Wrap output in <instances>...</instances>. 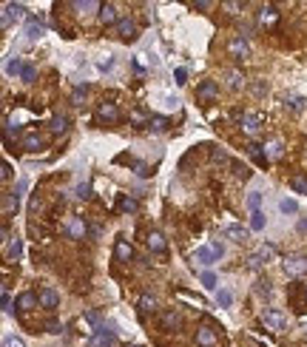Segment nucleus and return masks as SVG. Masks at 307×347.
<instances>
[{
  "label": "nucleus",
  "instance_id": "f257e3e1",
  "mask_svg": "<svg viewBox=\"0 0 307 347\" xmlns=\"http://www.w3.org/2000/svg\"><path fill=\"white\" fill-rule=\"evenodd\" d=\"M262 128H264V114L262 111H245L242 114V131L245 134L253 137V134H259Z\"/></svg>",
  "mask_w": 307,
  "mask_h": 347
},
{
  "label": "nucleus",
  "instance_id": "f03ea898",
  "mask_svg": "<svg viewBox=\"0 0 307 347\" xmlns=\"http://www.w3.org/2000/svg\"><path fill=\"white\" fill-rule=\"evenodd\" d=\"M262 322H264V327H267V330L279 333V330H284L287 319H284V313H282V310H276V307H267V310L262 313Z\"/></svg>",
  "mask_w": 307,
  "mask_h": 347
},
{
  "label": "nucleus",
  "instance_id": "7ed1b4c3",
  "mask_svg": "<svg viewBox=\"0 0 307 347\" xmlns=\"http://www.w3.org/2000/svg\"><path fill=\"white\" fill-rule=\"evenodd\" d=\"M114 345H117V336L108 327L94 330V336H91V342H88V347H114Z\"/></svg>",
  "mask_w": 307,
  "mask_h": 347
},
{
  "label": "nucleus",
  "instance_id": "20e7f679",
  "mask_svg": "<svg viewBox=\"0 0 307 347\" xmlns=\"http://www.w3.org/2000/svg\"><path fill=\"white\" fill-rule=\"evenodd\" d=\"M227 51H230V57L233 60H245L250 57V46L245 37H230V43H227Z\"/></svg>",
  "mask_w": 307,
  "mask_h": 347
},
{
  "label": "nucleus",
  "instance_id": "39448f33",
  "mask_svg": "<svg viewBox=\"0 0 307 347\" xmlns=\"http://www.w3.org/2000/svg\"><path fill=\"white\" fill-rule=\"evenodd\" d=\"M23 12H26V9H23L20 3H6V6H3V17H0V26L9 29L11 20H20L23 17Z\"/></svg>",
  "mask_w": 307,
  "mask_h": 347
},
{
  "label": "nucleus",
  "instance_id": "423d86ee",
  "mask_svg": "<svg viewBox=\"0 0 307 347\" xmlns=\"http://www.w3.org/2000/svg\"><path fill=\"white\" fill-rule=\"evenodd\" d=\"M37 302H40V307H45V310H54L57 304H60V296L51 288H40L37 290Z\"/></svg>",
  "mask_w": 307,
  "mask_h": 347
},
{
  "label": "nucleus",
  "instance_id": "0eeeda50",
  "mask_svg": "<svg viewBox=\"0 0 307 347\" xmlns=\"http://www.w3.org/2000/svg\"><path fill=\"white\" fill-rule=\"evenodd\" d=\"M20 148L23 151H40V148H43V137L32 128V131H26V134L20 137Z\"/></svg>",
  "mask_w": 307,
  "mask_h": 347
},
{
  "label": "nucleus",
  "instance_id": "6e6552de",
  "mask_svg": "<svg viewBox=\"0 0 307 347\" xmlns=\"http://www.w3.org/2000/svg\"><path fill=\"white\" fill-rule=\"evenodd\" d=\"M114 256H117V262H131V259H134V248H131V242L120 236L117 245H114Z\"/></svg>",
  "mask_w": 307,
  "mask_h": 347
},
{
  "label": "nucleus",
  "instance_id": "1a4fd4ad",
  "mask_svg": "<svg viewBox=\"0 0 307 347\" xmlns=\"http://www.w3.org/2000/svg\"><path fill=\"white\" fill-rule=\"evenodd\" d=\"M284 270L290 276H302V273H307V259L305 256H290V259H284Z\"/></svg>",
  "mask_w": 307,
  "mask_h": 347
},
{
  "label": "nucleus",
  "instance_id": "9d476101",
  "mask_svg": "<svg viewBox=\"0 0 307 347\" xmlns=\"http://www.w3.org/2000/svg\"><path fill=\"white\" fill-rule=\"evenodd\" d=\"M117 35L123 37V40H134L136 37V23L131 17H120V23H117Z\"/></svg>",
  "mask_w": 307,
  "mask_h": 347
},
{
  "label": "nucleus",
  "instance_id": "9b49d317",
  "mask_svg": "<svg viewBox=\"0 0 307 347\" xmlns=\"http://www.w3.org/2000/svg\"><path fill=\"white\" fill-rule=\"evenodd\" d=\"M216 94H219V86H216L214 80H205L199 88H196V97L199 100H205V103H211V100H216Z\"/></svg>",
  "mask_w": 307,
  "mask_h": 347
},
{
  "label": "nucleus",
  "instance_id": "f8f14e48",
  "mask_svg": "<svg viewBox=\"0 0 307 347\" xmlns=\"http://www.w3.org/2000/svg\"><path fill=\"white\" fill-rule=\"evenodd\" d=\"M100 23L102 26H117V23H120V17H117V6H114V3H102Z\"/></svg>",
  "mask_w": 307,
  "mask_h": 347
},
{
  "label": "nucleus",
  "instance_id": "ddd939ff",
  "mask_svg": "<svg viewBox=\"0 0 307 347\" xmlns=\"http://www.w3.org/2000/svg\"><path fill=\"white\" fill-rule=\"evenodd\" d=\"M196 345L199 347H216V333L211 327H196Z\"/></svg>",
  "mask_w": 307,
  "mask_h": 347
},
{
  "label": "nucleus",
  "instance_id": "4468645a",
  "mask_svg": "<svg viewBox=\"0 0 307 347\" xmlns=\"http://www.w3.org/2000/svg\"><path fill=\"white\" fill-rule=\"evenodd\" d=\"M279 23V12L273 9V6H264L259 12V26H264V29H273V26Z\"/></svg>",
  "mask_w": 307,
  "mask_h": 347
},
{
  "label": "nucleus",
  "instance_id": "2eb2a0df",
  "mask_svg": "<svg viewBox=\"0 0 307 347\" xmlns=\"http://www.w3.org/2000/svg\"><path fill=\"white\" fill-rule=\"evenodd\" d=\"M97 117H100V120H108V123H117V120H120V108L114 103H100Z\"/></svg>",
  "mask_w": 307,
  "mask_h": 347
},
{
  "label": "nucleus",
  "instance_id": "dca6fc26",
  "mask_svg": "<svg viewBox=\"0 0 307 347\" xmlns=\"http://www.w3.org/2000/svg\"><path fill=\"white\" fill-rule=\"evenodd\" d=\"M225 239H230V242H245L248 239V228H242V225H225Z\"/></svg>",
  "mask_w": 307,
  "mask_h": 347
},
{
  "label": "nucleus",
  "instance_id": "f3484780",
  "mask_svg": "<svg viewBox=\"0 0 307 347\" xmlns=\"http://www.w3.org/2000/svg\"><path fill=\"white\" fill-rule=\"evenodd\" d=\"M273 254H276V251H273L270 245H262L259 251H256V254L250 256V265H253V267H259L262 262H270V259H273Z\"/></svg>",
  "mask_w": 307,
  "mask_h": 347
},
{
  "label": "nucleus",
  "instance_id": "a211bd4d",
  "mask_svg": "<svg viewBox=\"0 0 307 347\" xmlns=\"http://www.w3.org/2000/svg\"><path fill=\"white\" fill-rule=\"evenodd\" d=\"M37 304H40V302H37V293H29V290H26V293H20V296H17V310H34V307H37Z\"/></svg>",
  "mask_w": 307,
  "mask_h": 347
},
{
  "label": "nucleus",
  "instance_id": "6ab92c4d",
  "mask_svg": "<svg viewBox=\"0 0 307 347\" xmlns=\"http://www.w3.org/2000/svg\"><path fill=\"white\" fill-rule=\"evenodd\" d=\"M145 242H148V248H151V251H157V254H162V251H165V236H162L159 231H148Z\"/></svg>",
  "mask_w": 307,
  "mask_h": 347
},
{
  "label": "nucleus",
  "instance_id": "aec40b11",
  "mask_svg": "<svg viewBox=\"0 0 307 347\" xmlns=\"http://www.w3.org/2000/svg\"><path fill=\"white\" fill-rule=\"evenodd\" d=\"M196 262H202V265H214L216 259H219V256L214 254V248H196Z\"/></svg>",
  "mask_w": 307,
  "mask_h": 347
},
{
  "label": "nucleus",
  "instance_id": "412c9836",
  "mask_svg": "<svg viewBox=\"0 0 307 347\" xmlns=\"http://www.w3.org/2000/svg\"><path fill=\"white\" fill-rule=\"evenodd\" d=\"M68 233H71L74 239H83V236L88 233V228H86V222H83V219H77V217H74V219L68 222Z\"/></svg>",
  "mask_w": 307,
  "mask_h": 347
},
{
  "label": "nucleus",
  "instance_id": "4be33fe9",
  "mask_svg": "<svg viewBox=\"0 0 307 347\" xmlns=\"http://www.w3.org/2000/svg\"><path fill=\"white\" fill-rule=\"evenodd\" d=\"M264 157H267V160H279V157H282V142H279V139H267V142H264Z\"/></svg>",
  "mask_w": 307,
  "mask_h": 347
},
{
  "label": "nucleus",
  "instance_id": "5701e85b",
  "mask_svg": "<svg viewBox=\"0 0 307 347\" xmlns=\"http://www.w3.org/2000/svg\"><path fill=\"white\" fill-rule=\"evenodd\" d=\"M162 324L168 327V330H174V327H179L182 324V316L176 310H168V313H162Z\"/></svg>",
  "mask_w": 307,
  "mask_h": 347
},
{
  "label": "nucleus",
  "instance_id": "b1692460",
  "mask_svg": "<svg viewBox=\"0 0 307 347\" xmlns=\"http://www.w3.org/2000/svg\"><path fill=\"white\" fill-rule=\"evenodd\" d=\"M227 77V86H230V88H233V91H236V88H242V86H245V77H242V71H236V69H230L225 74Z\"/></svg>",
  "mask_w": 307,
  "mask_h": 347
},
{
  "label": "nucleus",
  "instance_id": "393cba45",
  "mask_svg": "<svg viewBox=\"0 0 307 347\" xmlns=\"http://www.w3.org/2000/svg\"><path fill=\"white\" fill-rule=\"evenodd\" d=\"M66 117L63 114H54L51 117V123H48V131H51V134H63V131H66Z\"/></svg>",
  "mask_w": 307,
  "mask_h": 347
},
{
  "label": "nucleus",
  "instance_id": "a878e982",
  "mask_svg": "<svg viewBox=\"0 0 307 347\" xmlns=\"http://www.w3.org/2000/svg\"><path fill=\"white\" fill-rule=\"evenodd\" d=\"M43 23H37V20H29V26H26V37L29 40H37V37H43Z\"/></svg>",
  "mask_w": 307,
  "mask_h": 347
},
{
  "label": "nucleus",
  "instance_id": "bb28decb",
  "mask_svg": "<svg viewBox=\"0 0 307 347\" xmlns=\"http://www.w3.org/2000/svg\"><path fill=\"white\" fill-rule=\"evenodd\" d=\"M139 310H142V313H154V310H157V299H154V296H148V293H142V296H139Z\"/></svg>",
  "mask_w": 307,
  "mask_h": 347
},
{
  "label": "nucleus",
  "instance_id": "cd10ccee",
  "mask_svg": "<svg viewBox=\"0 0 307 347\" xmlns=\"http://www.w3.org/2000/svg\"><path fill=\"white\" fill-rule=\"evenodd\" d=\"M176 296L185 302H191V304H196V307H205V299L202 296H193V293H188V290H176Z\"/></svg>",
  "mask_w": 307,
  "mask_h": 347
},
{
  "label": "nucleus",
  "instance_id": "c85d7f7f",
  "mask_svg": "<svg viewBox=\"0 0 307 347\" xmlns=\"http://www.w3.org/2000/svg\"><path fill=\"white\" fill-rule=\"evenodd\" d=\"M264 228V214L262 211H253L250 214V231H262Z\"/></svg>",
  "mask_w": 307,
  "mask_h": 347
},
{
  "label": "nucleus",
  "instance_id": "c756f323",
  "mask_svg": "<svg viewBox=\"0 0 307 347\" xmlns=\"http://www.w3.org/2000/svg\"><path fill=\"white\" fill-rule=\"evenodd\" d=\"M20 251H23L20 239H17V236H14V239H9V251H6V256H9V259H17V256H20Z\"/></svg>",
  "mask_w": 307,
  "mask_h": 347
},
{
  "label": "nucleus",
  "instance_id": "7c9ffc66",
  "mask_svg": "<svg viewBox=\"0 0 307 347\" xmlns=\"http://www.w3.org/2000/svg\"><path fill=\"white\" fill-rule=\"evenodd\" d=\"M248 151H250V157L259 162V165H264L267 162V157H264V151H262V145H248Z\"/></svg>",
  "mask_w": 307,
  "mask_h": 347
},
{
  "label": "nucleus",
  "instance_id": "2f4dec72",
  "mask_svg": "<svg viewBox=\"0 0 307 347\" xmlns=\"http://www.w3.org/2000/svg\"><path fill=\"white\" fill-rule=\"evenodd\" d=\"M23 66H26V63H20V60L14 57V60H9L6 71H9V74H14V77H20V74H23Z\"/></svg>",
  "mask_w": 307,
  "mask_h": 347
},
{
  "label": "nucleus",
  "instance_id": "473e14b6",
  "mask_svg": "<svg viewBox=\"0 0 307 347\" xmlns=\"http://www.w3.org/2000/svg\"><path fill=\"white\" fill-rule=\"evenodd\" d=\"M17 205H20V197H9V194H6V199H3V211L11 214V211H17Z\"/></svg>",
  "mask_w": 307,
  "mask_h": 347
},
{
  "label": "nucleus",
  "instance_id": "72a5a7b5",
  "mask_svg": "<svg viewBox=\"0 0 307 347\" xmlns=\"http://www.w3.org/2000/svg\"><path fill=\"white\" fill-rule=\"evenodd\" d=\"M290 188L299 191V194H307V179L305 176H293V179H290Z\"/></svg>",
  "mask_w": 307,
  "mask_h": 347
},
{
  "label": "nucleus",
  "instance_id": "f704fd0d",
  "mask_svg": "<svg viewBox=\"0 0 307 347\" xmlns=\"http://www.w3.org/2000/svg\"><path fill=\"white\" fill-rule=\"evenodd\" d=\"M230 302H233V296H230L227 290H219V293H216V304H219V307H230Z\"/></svg>",
  "mask_w": 307,
  "mask_h": 347
},
{
  "label": "nucleus",
  "instance_id": "c9c22d12",
  "mask_svg": "<svg viewBox=\"0 0 307 347\" xmlns=\"http://www.w3.org/2000/svg\"><path fill=\"white\" fill-rule=\"evenodd\" d=\"M279 208H282L284 214H296V211H299V202H296V199H282Z\"/></svg>",
  "mask_w": 307,
  "mask_h": 347
},
{
  "label": "nucleus",
  "instance_id": "e433bc0d",
  "mask_svg": "<svg viewBox=\"0 0 307 347\" xmlns=\"http://www.w3.org/2000/svg\"><path fill=\"white\" fill-rule=\"evenodd\" d=\"M34 77H37V71H34V66H29V63H26V66H23L20 80H23V83H34Z\"/></svg>",
  "mask_w": 307,
  "mask_h": 347
},
{
  "label": "nucleus",
  "instance_id": "4c0bfd02",
  "mask_svg": "<svg viewBox=\"0 0 307 347\" xmlns=\"http://www.w3.org/2000/svg\"><path fill=\"white\" fill-rule=\"evenodd\" d=\"M148 128H154V131H165L168 128V120L165 117H151V126Z\"/></svg>",
  "mask_w": 307,
  "mask_h": 347
},
{
  "label": "nucleus",
  "instance_id": "58836bf2",
  "mask_svg": "<svg viewBox=\"0 0 307 347\" xmlns=\"http://www.w3.org/2000/svg\"><path fill=\"white\" fill-rule=\"evenodd\" d=\"M3 347H26V342H23L20 336H6V342H3Z\"/></svg>",
  "mask_w": 307,
  "mask_h": 347
},
{
  "label": "nucleus",
  "instance_id": "ea45409f",
  "mask_svg": "<svg viewBox=\"0 0 307 347\" xmlns=\"http://www.w3.org/2000/svg\"><path fill=\"white\" fill-rule=\"evenodd\" d=\"M202 285H205V288H211V290L216 288V276L211 273V270H205V273H202Z\"/></svg>",
  "mask_w": 307,
  "mask_h": 347
},
{
  "label": "nucleus",
  "instance_id": "a19ab883",
  "mask_svg": "<svg viewBox=\"0 0 307 347\" xmlns=\"http://www.w3.org/2000/svg\"><path fill=\"white\" fill-rule=\"evenodd\" d=\"M134 208H136V202L131 197H123V199H120V211H134Z\"/></svg>",
  "mask_w": 307,
  "mask_h": 347
},
{
  "label": "nucleus",
  "instance_id": "79ce46f5",
  "mask_svg": "<svg viewBox=\"0 0 307 347\" xmlns=\"http://www.w3.org/2000/svg\"><path fill=\"white\" fill-rule=\"evenodd\" d=\"M0 176H3V182H9V179H11V165H9V162H3V165H0Z\"/></svg>",
  "mask_w": 307,
  "mask_h": 347
},
{
  "label": "nucleus",
  "instance_id": "37998d69",
  "mask_svg": "<svg viewBox=\"0 0 307 347\" xmlns=\"http://www.w3.org/2000/svg\"><path fill=\"white\" fill-rule=\"evenodd\" d=\"M88 197H91L88 185H77V199H88Z\"/></svg>",
  "mask_w": 307,
  "mask_h": 347
},
{
  "label": "nucleus",
  "instance_id": "c03bdc74",
  "mask_svg": "<svg viewBox=\"0 0 307 347\" xmlns=\"http://www.w3.org/2000/svg\"><path fill=\"white\" fill-rule=\"evenodd\" d=\"M83 97H86V88H77V91L71 94V103H74V105H80V100H83Z\"/></svg>",
  "mask_w": 307,
  "mask_h": 347
},
{
  "label": "nucleus",
  "instance_id": "a18cd8bd",
  "mask_svg": "<svg viewBox=\"0 0 307 347\" xmlns=\"http://www.w3.org/2000/svg\"><path fill=\"white\" fill-rule=\"evenodd\" d=\"M225 9H227V12H233V14H236L239 9H242V3H236V0H227V3H225Z\"/></svg>",
  "mask_w": 307,
  "mask_h": 347
},
{
  "label": "nucleus",
  "instance_id": "49530a36",
  "mask_svg": "<svg viewBox=\"0 0 307 347\" xmlns=\"http://www.w3.org/2000/svg\"><path fill=\"white\" fill-rule=\"evenodd\" d=\"M45 330H48V333H60L63 327H60V322H54V319H51V322L45 324Z\"/></svg>",
  "mask_w": 307,
  "mask_h": 347
},
{
  "label": "nucleus",
  "instance_id": "de8ad7c7",
  "mask_svg": "<svg viewBox=\"0 0 307 347\" xmlns=\"http://www.w3.org/2000/svg\"><path fill=\"white\" fill-rule=\"evenodd\" d=\"M248 205L253 211H259V194H250V197H248Z\"/></svg>",
  "mask_w": 307,
  "mask_h": 347
},
{
  "label": "nucleus",
  "instance_id": "09e8293b",
  "mask_svg": "<svg viewBox=\"0 0 307 347\" xmlns=\"http://www.w3.org/2000/svg\"><path fill=\"white\" fill-rule=\"evenodd\" d=\"M185 80H188V71H185V69H176V83L182 86Z\"/></svg>",
  "mask_w": 307,
  "mask_h": 347
},
{
  "label": "nucleus",
  "instance_id": "8fccbe9b",
  "mask_svg": "<svg viewBox=\"0 0 307 347\" xmlns=\"http://www.w3.org/2000/svg\"><path fill=\"white\" fill-rule=\"evenodd\" d=\"M284 103H290L296 108V111H299V108H302V100H299V97H290V100H284Z\"/></svg>",
  "mask_w": 307,
  "mask_h": 347
},
{
  "label": "nucleus",
  "instance_id": "3c124183",
  "mask_svg": "<svg viewBox=\"0 0 307 347\" xmlns=\"http://www.w3.org/2000/svg\"><path fill=\"white\" fill-rule=\"evenodd\" d=\"M3 310H11V296L9 293H3Z\"/></svg>",
  "mask_w": 307,
  "mask_h": 347
},
{
  "label": "nucleus",
  "instance_id": "603ef678",
  "mask_svg": "<svg viewBox=\"0 0 307 347\" xmlns=\"http://www.w3.org/2000/svg\"><path fill=\"white\" fill-rule=\"evenodd\" d=\"M211 248H214V254H216V256H222V254H225V248H222V242H214Z\"/></svg>",
  "mask_w": 307,
  "mask_h": 347
},
{
  "label": "nucleus",
  "instance_id": "864d4df0",
  "mask_svg": "<svg viewBox=\"0 0 307 347\" xmlns=\"http://www.w3.org/2000/svg\"><path fill=\"white\" fill-rule=\"evenodd\" d=\"M136 174H139V176H148V168L142 165V162H136Z\"/></svg>",
  "mask_w": 307,
  "mask_h": 347
},
{
  "label": "nucleus",
  "instance_id": "5fc2aeb1",
  "mask_svg": "<svg viewBox=\"0 0 307 347\" xmlns=\"http://www.w3.org/2000/svg\"><path fill=\"white\" fill-rule=\"evenodd\" d=\"M299 231H302V233H307V219H302V222H299Z\"/></svg>",
  "mask_w": 307,
  "mask_h": 347
},
{
  "label": "nucleus",
  "instance_id": "6e6d98bb",
  "mask_svg": "<svg viewBox=\"0 0 307 347\" xmlns=\"http://www.w3.org/2000/svg\"><path fill=\"white\" fill-rule=\"evenodd\" d=\"M125 347H139V345H125Z\"/></svg>",
  "mask_w": 307,
  "mask_h": 347
}]
</instances>
